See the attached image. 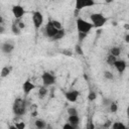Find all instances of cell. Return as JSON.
I'll list each match as a JSON object with an SVG mask.
<instances>
[{
	"instance_id": "1",
	"label": "cell",
	"mask_w": 129,
	"mask_h": 129,
	"mask_svg": "<svg viewBox=\"0 0 129 129\" xmlns=\"http://www.w3.org/2000/svg\"><path fill=\"white\" fill-rule=\"evenodd\" d=\"M12 110H13V113L16 116H22V115H24L25 112H26V103H25V100H23L21 98L15 99V101L13 103V106H12Z\"/></svg>"
},
{
	"instance_id": "2",
	"label": "cell",
	"mask_w": 129,
	"mask_h": 129,
	"mask_svg": "<svg viewBox=\"0 0 129 129\" xmlns=\"http://www.w3.org/2000/svg\"><path fill=\"white\" fill-rule=\"evenodd\" d=\"M93 28V24L88 22L87 20L83 18H78L77 19V29L78 32H83V33H89L91 29Z\"/></svg>"
},
{
	"instance_id": "3",
	"label": "cell",
	"mask_w": 129,
	"mask_h": 129,
	"mask_svg": "<svg viewBox=\"0 0 129 129\" xmlns=\"http://www.w3.org/2000/svg\"><path fill=\"white\" fill-rule=\"evenodd\" d=\"M90 18H91L93 27H102L107 21L106 17L102 13H93L91 14Z\"/></svg>"
},
{
	"instance_id": "4",
	"label": "cell",
	"mask_w": 129,
	"mask_h": 129,
	"mask_svg": "<svg viewBox=\"0 0 129 129\" xmlns=\"http://www.w3.org/2000/svg\"><path fill=\"white\" fill-rule=\"evenodd\" d=\"M41 80L44 87H49L55 83V77L49 72H43L41 75Z\"/></svg>"
},
{
	"instance_id": "5",
	"label": "cell",
	"mask_w": 129,
	"mask_h": 129,
	"mask_svg": "<svg viewBox=\"0 0 129 129\" xmlns=\"http://www.w3.org/2000/svg\"><path fill=\"white\" fill-rule=\"evenodd\" d=\"M32 22L36 29L40 28L43 23V16L39 11H34L32 13Z\"/></svg>"
},
{
	"instance_id": "6",
	"label": "cell",
	"mask_w": 129,
	"mask_h": 129,
	"mask_svg": "<svg viewBox=\"0 0 129 129\" xmlns=\"http://www.w3.org/2000/svg\"><path fill=\"white\" fill-rule=\"evenodd\" d=\"M95 5L94 0H76V10L80 11L86 7H91Z\"/></svg>"
},
{
	"instance_id": "7",
	"label": "cell",
	"mask_w": 129,
	"mask_h": 129,
	"mask_svg": "<svg viewBox=\"0 0 129 129\" xmlns=\"http://www.w3.org/2000/svg\"><path fill=\"white\" fill-rule=\"evenodd\" d=\"M56 32H57V29L52 25L51 21L47 22V24L44 27V35L47 36V37H49V38H51Z\"/></svg>"
},
{
	"instance_id": "8",
	"label": "cell",
	"mask_w": 129,
	"mask_h": 129,
	"mask_svg": "<svg viewBox=\"0 0 129 129\" xmlns=\"http://www.w3.org/2000/svg\"><path fill=\"white\" fill-rule=\"evenodd\" d=\"M12 13H13V15H14L15 18L20 19L24 15L25 10H24V8L21 5H14L12 7Z\"/></svg>"
},
{
	"instance_id": "9",
	"label": "cell",
	"mask_w": 129,
	"mask_h": 129,
	"mask_svg": "<svg viewBox=\"0 0 129 129\" xmlns=\"http://www.w3.org/2000/svg\"><path fill=\"white\" fill-rule=\"evenodd\" d=\"M79 95H80V93H79L77 90H71V91H69V92H67V93L64 94V97H66V99H67L69 102L74 103V102H76V101L78 100Z\"/></svg>"
},
{
	"instance_id": "10",
	"label": "cell",
	"mask_w": 129,
	"mask_h": 129,
	"mask_svg": "<svg viewBox=\"0 0 129 129\" xmlns=\"http://www.w3.org/2000/svg\"><path fill=\"white\" fill-rule=\"evenodd\" d=\"M35 89V85L33 84V83H31L30 82V80H26L24 83H23V85H22V91H23V93L25 94V95H28L31 91H33Z\"/></svg>"
},
{
	"instance_id": "11",
	"label": "cell",
	"mask_w": 129,
	"mask_h": 129,
	"mask_svg": "<svg viewBox=\"0 0 129 129\" xmlns=\"http://www.w3.org/2000/svg\"><path fill=\"white\" fill-rule=\"evenodd\" d=\"M113 66L116 68V70H117V71H118V73H120V74H122V73L126 70V67H127L126 61H125V60H123V59L116 60V61L114 62V64H113Z\"/></svg>"
},
{
	"instance_id": "12",
	"label": "cell",
	"mask_w": 129,
	"mask_h": 129,
	"mask_svg": "<svg viewBox=\"0 0 129 129\" xmlns=\"http://www.w3.org/2000/svg\"><path fill=\"white\" fill-rule=\"evenodd\" d=\"M14 49V45L10 42H4L2 45H1V50L4 52V53H10L12 52Z\"/></svg>"
},
{
	"instance_id": "13",
	"label": "cell",
	"mask_w": 129,
	"mask_h": 129,
	"mask_svg": "<svg viewBox=\"0 0 129 129\" xmlns=\"http://www.w3.org/2000/svg\"><path fill=\"white\" fill-rule=\"evenodd\" d=\"M68 122L71 123L75 128H77L78 125H79V123H80V118H79L78 115H69Z\"/></svg>"
},
{
	"instance_id": "14",
	"label": "cell",
	"mask_w": 129,
	"mask_h": 129,
	"mask_svg": "<svg viewBox=\"0 0 129 129\" xmlns=\"http://www.w3.org/2000/svg\"><path fill=\"white\" fill-rule=\"evenodd\" d=\"M64 36V30L61 28V29H59V30H57V32L51 37V39L52 40H58V39H60V38H62Z\"/></svg>"
},
{
	"instance_id": "15",
	"label": "cell",
	"mask_w": 129,
	"mask_h": 129,
	"mask_svg": "<svg viewBox=\"0 0 129 129\" xmlns=\"http://www.w3.org/2000/svg\"><path fill=\"white\" fill-rule=\"evenodd\" d=\"M10 71H11V68H9V67H3L2 70H1V72H0V77L1 78L8 77L9 74H10Z\"/></svg>"
},
{
	"instance_id": "16",
	"label": "cell",
	"mask_w": 129,
	"mask_h": 129,
	"mask_svg": "<svg viewBox=\"0 0 129 129\" xmlns=\"http://www.w3.org/2000/svg\"><path fill=\"white\" fill-rule=\"evenodd\" d=\"M35 127L38 128V129H42V128L46 127V123L43 119H37L35 121Z\"/></svg>"
},
{
	"instance_id": "17",
	"label": "cell",
	"mask_w": 129,
	"mask_h": 129,
	"mask_svg": "<svg viewBox=\"0 0 129 129\" xmlns=\"http://www.w3.org/2000/svg\"><path fill=\"white\" fill-rule=\"evenodd\" d=\"M120 53H121V48L118 46H113L110 49V54H112L114 56H118V55H120Z\"/></svg>"
},
{
	"instance_id": "18",
	"label": "cell",
	"mask_w": 129,
	"mask_h": 129,
	"mask_svg": "<svg viewBox=\"0 0 129 129\" xmlns=\"http://www.w3.org/2000/svg\"><path fill=\"white\" fill-rule=\"evenodd\" d=\"M113 129H126V126L122 122H115L112 124Z\"/></svg>"
},
{
	"instance_id": "19",
	"label": "cell",
	"mask_w": 129,
	"mask_h": 129,
	"mask_svg": "<svg viewBox=\"0 0 129 129\" xmlns=\"http://www.w3.org/2000/svg\"><path fill=\"white\" fill-rule=\"evenodd\" d=\"M109 106H110V112H112V113H116V112L118 111V105H117V103H115V102H111V103L109 104Z\"/></svg>"
},
{
	"instance_id": "20",
	"label": "cell",
	"mask_w": 129,
	"mask_h": 129,
	"mask_svg": "<svg viewBox=\"0 0 129 129\" xmlns=\"http://www.w3.org/2000/svg\"><path fill=\"white\" fill-rule=\"evenodd\" d=\"M116 57H117V56H114V55H112V54H109V55L107 56V62H108L110 66H113L114 62L117 60Z\"/></svg>"
},
{
	"instance_id": "21",
	"label": "cell",
	"mask_w": 129,
	"mask_h": 129,
	"mask_svg": "<svg viewBox=\"0 0 129 129\" xmlns=\"http://www.w3.org/2000/svg\"><path fill=\"white\" fill-rule=\"evenodd\" d=\"M11 29H12V32H13L14 34H20V30H21V29L18 27L17 23H13Z\"/></svg>"
},
{
	"instance_id": "22",
	"label": "cell",
	"mask_w": 129,
	"mask_h": 129,
	"mask_svg": "<svg viewBox=\"0 0 129 129\" xmlns=\"http://www.w3.org/2000/svg\"><path fill=\"white\" fill-rule=\"evenodd\" d=\"M46 94H47V90L45 89V87H41V88H39V90H38V95H39L40 98H43Z\"/></svg>"
},
{
	"instance_id": "23",
	"label": "cell",
	"mask_w": 129,
	"mask_h": 129,
	"mask_svg": "<svg viewBox=\"0 0 129 129\" xmlns=\"http://www.w3.org/2000/svg\"><path fill=\"white\" fill-rule=\"evenodd\" d=\"M96 98H97V94H96L95 92L91 91V92L88 94V100H89V101L93 102V101H95V100H96Z\"/></svg>"
},
{
	"instance_id": "24",
	"label": "cell",
	"mask_w": 129,
	"mask_h": 129,
	"mask_svg": "<svg viewBox=\"0 0 129 129\" xmlns=\"http://www.w3.org/2000/svg\"><path fill=\"white\" fill-rule=\"evenodd\" d=\"M75 50H76V53L79 54V55H83V54H84L83 48H82V46H81L80 44H77V45L75 46Z\"/></svg>"
},
{
	"instance_id": "25",
	"label": "cell",
	"mask_w": 129,
	"mask_h": 129,
	"mask_svg": "<svg viewBox=\"0 0 129 129\" xmlns=\"http://www.w3.org/2000/svg\"><path fill=\"white\" fill-rule=\"evenodd\" d=\"M51 23H52V25H53L57 30H59V29H61V28H62L61 23H60L59 21H57V20H51Z\"/></svg>"
},
{
	"instance_id": "26",
	"label": "cell",
	"mask_w": 129,
	"mask_h": 129,
	"mask_svg": "<svg viewBox=\"0 0 129 129\" xmlns=\"http://www.w3.org/2000/svg\"><path fill=\"white\" fill-rule=\"evenodd\" d=\"M68 114L69 115H78V110L75 107H70L68 109Z\"/></svg>"
},
{
	"instance_id": "27",
	"label": "cell",
	"mask_w": 129,
	"mask_h": 129,
	"mask_svg": "<svg viewBox=\"0 0 129 129\" xmlns=\"http://www.w3.org/2000/svg\"><path fill=\"white\" fill-rule=\"evenodd\" d=\"M104 77H105L107 80H113V79H114L113 74H112L111 72H109V71H106V72L104 73Z\"/></svg>"
},
{
	"instance_id": "28",
	"label": "cell",
	"mask_w": 129,
	"mask_h": 129,
	"mask_svg": "<svg viewBox=\"0 0 129 129\" xmlns=\"http://www.w3.org/2000/svg\"><path fill=\"white\" fill-rule=\"evenodd\" d=\"M87 36V33H83V32H78V39L80 41H83Z\"/></svg>"
},
{
	"instance_id": "29",
	"label": "cell",
	"mask_w": 129,
	"mask_h": 129,
	"mask_svg": "<svg viewBox=\"0 0 129 129\" xmlns=\"http://www.w3.org/2000/svg\"><path fill=\"white\" fill-rule=\"evenodd\" d=\"M15 127H16V129H24V127H25V124H24V122L16 123V124H15Z\"/></svg>"
},
{
	"instance_id": "30",
	"label": "cell",
	"mask_w": 129,
	"mask_h": 129,
	"mask_svg": "<svg viewBox=\"0 0 129 129\" xmlns=\"http://www.w3.org/2000/svg\"><path fill=\"white\" fill-rule=\"evenodd\" d=\"M62 127H63V129H75V127H74L71 123H69V122H68L67 124H64Z\"/></svg>"
},
{
	"instance_id": "31",
	"label": "cell",
	"mask_w": 129,
	"mask_h": 129,
	"mask_svg": "<svg viewBox=\"0 0 129 129\" xmlns=\"http://www.w3.org/2000/svg\"><path fill=\"white\" fill-rule=\"evenodd\" d=\"M61 53L64 54V55H67V56H71V55H72V51L69 50V49H64V50H62Z\"/></svg>"
},
{
	"instance_id": "32",
	"label": "cell",
	"mask_w": 129,
	"mask_h": 129,
	"mask_svg": "<svg viewBox=\"0 0 129 129\" xmlns=\"http://www.w3.org/2000/svg\"><path fill=\"white\" fill-rule=\"evenodd\" d=\"M17 25H18V27H19L20 29H22V28H24V27H25V24H24L22 21H19V22L17 23Z\"/></svg>"
},
{
	"instance_id": "33",
	"label": "cell",
	"mask_w": 129,
	"mask_h": 129,
	"mask_svg": "<svg viewBox=\"0 0 129 129\" xmlns=\"http://www.w3.org/2000/svg\"><path fill=\"white\" fill-rule=\"evenodd\" d=\"M87 127H88V128H90V129H94V128H95V126H94L93 124H89V123H88Z\"/></svg>"
},
{
	"instance_id": "34",
	"label": "cell",
	"mask_w": 129,
	"mask_h": 129,
	"mask_svg": "<svg viewBox=\"0 0 129 129\" xmlns=\"http://www.w3.org/2000/svg\"><path fill=\"white\" fill-rule=\"evenodd\" d=\"M3 32H4V27L0 24V34H1V33H3Z\"/></svg>"
},
{
	"instance_id": "35",
	"label": "cell",
	"mask_w": 129,
	"mask_h": 129,
	"mask_svg": "<svg viewBox=\"0 0 129 129\" xmlns=\"http://www.w3.org/2000/svg\"><path fill=\"white\" fill-rule=\"evenodd\" d=\"M125 41H126V42H129V34H126V36H125Z\"/></svg>"
},
{
	"instance_id": "36",
	"label": "cell",
	"mask_w": 129,
	"mask_h": 129,
	"mask_svg": "<svg viewBox=\"0 0 129 129\" xmlns=\"http://www.w3.org/2000/svg\"><path fill=\"white\" fill-rule=\"evenodd\" d=\"M110 124H111V122H110V121H108L106 124H104V127H108V126H110Z\"/></svg>"
},
{
	"instance_id": "37",
	"label": "cell",
	"mask_w": 129,
	"mask_h": 129,
	"mask_svg": "<svg viewBox=\"0 0 129 129\" xmlns=\"http://www.w3.org/2000/svg\"><path fill=\"white\" fill-rule=\"evenodd\" d=\"M31 115H32V116H33V117H35V116H36V115H37V112H36V111H33V112H32V113H31Z\"/></svg>"
},
{
	"instance_id": "38",
	"label": "cell",
	"mask_w": 129,
	"mask_h": 129,
	"mask_svg": "<svg viewBox=\"0 0 129 129\" xmlns=\"http://www.w3.org/2000/svg\"><path fill=\"white\" fill-rule=\"evenodd\" d=\"M105 2L106 3H111V2H113V0H105Z\"/></svg>"
},
{
	"instance_id": "39",
	"label": "cell",
	"mask_w": 129,
	"mask_h": 129,
	"mask_svg": "<svg viewBox=\"0 0 129 129\" xmlns=\"http://www.w3.org/2000/svg\"><path fill=\"white\" fill-rule=\"evenodd\" d=\"M1 22H2V17L0 16V24H1Z\"/></svg>"
}]
</instances>
